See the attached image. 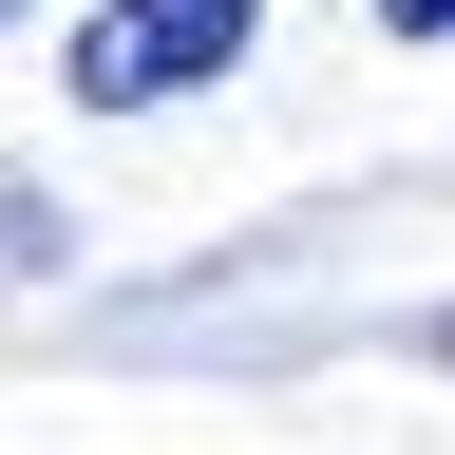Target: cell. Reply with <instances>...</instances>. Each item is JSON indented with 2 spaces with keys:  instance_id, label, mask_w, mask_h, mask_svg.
<instances>
[{
  "instance_id": "3",
  "label": "cell",
  "mask_w": 455,
  "mask_h": 455,
  "mask_svg": "<svg viewBox=\"0 0 455 455\" xmlns=\"http://www.w3.org/2000/svg\"><path fill=\"white\" fill-rule=\"evenodd\" d=\"M436 361H455V323H436Z\"/></svg>"
},
{
  "instance_id": "2",
  "label": "cell",
  "mask_w": 455,
  "mask_h": 455,
  "mask_svg": "<svg viewBox=\"0 0 455 455\" xmlns=\"http://www.w3.org/2000/svg\"><path fill=\"white\" fill-rule=\"evenodd\" d=\"M379 20H398V38H455V0H379Z\"/></svg>"
},
{
  "instance_id": "1",
  "label": "cell",
  "mask_w": 455,
  "mask_h": 455,
  "mask_svg": "<svg viewBox=\"0 0 455 455\" xmlns=\"http://www.w3.org/2000/svg\"><path fill=\"white\" fill-rule=\"evenodd\" d=\"M247 20H266V0H95V20H76V114H152V95L228 76Z\"/></svg>"
}]
</instances>
